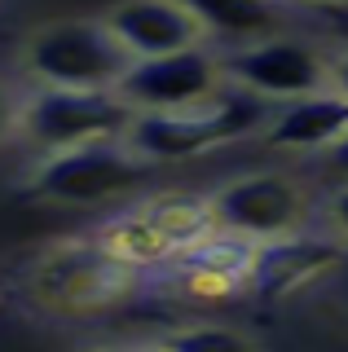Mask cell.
Returning a JSON list of instances; mask_svg holds the SVG:
<instances>
[{
    "instance_id": "obj_1",
    "label": "cell",
    "mask_w": 348,
    "mask_h": 352,
    "mask_svg": "<svg viewBox=\"0 0 348 352\" xmlns=\"http://www.w3.org/2000/svg\"><path fill=\"white\" fill-rule=\"evenodd\" d=\"M265 124V102L252 88H230L216 93L199 110H141L128 146L141 159H190L212 146H225L234 137H247Z\"/></svg>"
},
{
    "instance_id": "obj_2",
    "label": "cell",
    "mask_w": 348,
    "mask_h": 352,
    "mask_svg": "<svg viewBox=\"0 0 348 352\" xmlns=\"http://www.w3.org/2000/svg\"><path fill=\"white\" fill-rule=\"evenodd\" d=\"M133 62L106 22H58L27 44V71L49 88H119Z\"/></svg>"
},
{
    "instance_id": "obj_3",
    "label": "cell",
    "mask_w": 348,
    "mask_h": 352,
    "mask_svg": "<svg viewBox=\"0 0 348 352\" xmlns=\"http://www.w3.org/2000/svg\"><path fill=\"white\" fill-rule=\"evenodd\" d=\"M137 124V106L115 88H45L23 110V132L49 150H75L93 141L128 137Z\"/></svg>"
},
{
    "instance_id": "obj_4",
    "label": "cell",
    "mask_w": 348,
    "mask_h": 352,
    "mask_svg": "<svg viewBox=\"0 0 348 352\" xmlns=\"http://www.w3.org/2000/svg\"><path fill=\"white\" fill-rule=\"evenodd\" d=\"M146 181V159L119 141H93V146L58 150L36 172V194L58 203H102Z\"/></svg>"
},
{
    "instance_id": "obj_5",
    "label": "cell",
    "mask_w": 348,
    "mask_h": 352,
    "mask_svg": "<svg viewBox=\"0 0 348 352\" xmlns=\"http://www.w3.org/2000/svg\"><path fill=\"white\" fill-rule=\"evenodd\" d=\"M225 66L203 49L168 53V58L133 62V71L119 80L115 93L137 110H199L221 93Z\"/></svg>"
},
{
    "instance_id": "obj_6",
    "label": "cell",
    "mask_w": 348,
    "mask_h": 352,
    "mask_svg": "<svg viewBox=\"0 0 348 352\" xmlns=\"http://www.w3.org/2000/svg\"><path fill=\"white\" fill-rule=\"evenodd\" d=\"M212 216L221 229L243 238H287L304 220V194L287 176H243L212 198Z\"/></svg>"
},
{
    "instance_id": "obj_7",
    "label": "cell",
    "mask_w": 348,
    "mask_h": 352,
    "mask_svg": "<svg viewBox=\"0 0 348 352\" xmlns=\"http://www.w3.org/2000/svg\"><path fill=\"white\" fill-rule=\"evenodd\" d=\"M221 66L238 88H252L260 97H296V102L313 93H326V80H331V62H322L300 40L256 44V49L225 58Z\"/></svg>"
},
{
    "instance_id": "obj_8",
    "label": "cell",
    "mask_w": 348,
    "mask_h": 352,
    "mask_svg": "<svg viewBox=\"0 0 348 352\" xmlns=\"http://www.w3.org/2000/svg\"><path fill=\"white\" fill-rule=\"evenodd\" d=\"M133 278V264L102 247V242H84V247H67L49 256L36 269V291L58 308H93L115 300Z\"/></svg>"
},
{
    "instance_id": "obj_9",
    "label": "cell",
    "mask_w": 348,
    "mask_h": 352,
    "mask_svg": "<svg viewBox=\"0 0 348 352\" xmlns=\"http://www.w3.org/2000/svg\"><path fill=\"white\" fill-rule=\"evenodd\" d=\"M106 27L124 40V49L133 53L137 62L199 49V36L208 31L186 5H177V0H128V5H119L115 14L106 18Z\"/></svg>"
},
{
    "instance_id": "obj_10",
    "label": "cell",
    "mask_w": 348,
    "mask_h": 352,
    "mask_svg": "<svg viewBox=\"0 0 348 352\" xmlns=\"http://www.w3.org/2000/svg\"><path fill=\"white\" fill-rule=\"evenodd\" d=\"M260 242L230 234V229H216L203 242H194L190 251H181V273H186V291L216 300V295H230L238 286L252 282V264H256Z\"/></svg>"
},
{
    "instance_id": "obj_11",
    "label": "cell",
    "mask_w": 348,
    "mask_h": 352,
    "mask_svg": "<svg viewBox=\"0 0 348 352\" xmlns=\"http://www.w3.org/2000/svg\"><path fill=\"white\" fill-rule=\"evenodd\" d=\"M340 260V247L318 238H274L260 242L256 264H252V291L265 295V300H278V295L296 291V286L313 282L318 273H326L331 264Z\"/></svg>"
},
{
    "instance_id": "obj_12",
    "label": "cell",
    "mask_w": 348,
    "mask_h": 352,
    "mask_svg": "<svg viewBox=\"0 0 348 352\" xmlns=\"http://www.w3.org/2000/svg\"><path fill=\"white\" fill-rule=\"evenodd\" d=\"M340 137H348V97L344 93L300 97L296 106H287L274 124L265 128V141H269V146H287V150L335 146Z\"/></svg>"
},
{
    "instance_id": "obj_13",
    "label": "cell",
    "mask_w": 348,
    "mask_h": 352,
    "mask_svg": "<svg viewBox=\"0 0 348 352\" xmlns=\"http://www.w3.org/2000/svg\"><path fill=\"white\" fill-rule=\"evenodd\" d=\"M102 247L111 251V256H119L124 264H159L168 256H177V247H172L168 238L155 229V220H150L146 212H128L111 220V225L102 229Z\"/></svg>"
},
{
    "instance_id": "obj_14",
    "label": "cell",
    "mask_w": 348,
    "mask_h": 352,
    "mask_svg": "<svg viewBox=\"0 0 348 352\" xmlns=\"http://www.w3.org/2000/svg\"><path fill=\"white\" fill-rule=\"evenodd\" d=\"M177 5H186L203 27L230 31V36H265L278 22L265 0H177Z\"/></svg>"
},
{
    "instance_id": "obj_15",
    "label": "cell",
    "mask_w": 348,
    "mask_h": 352,
    "mask_svg": "<svg viewBox=\"0 0 348 352\" xmlns=\"http://www.w3.org/2000/svg\"><path fill=\"white\" fill-rule=\"evenodd\" d=\"M177 352H256L243 335L234 330H221V326H199V330H186V335L172 339Z\"/></svg>"
},
{
    "instance_id": "obj_16",
    "label": "cell",
    "mask_w": 348,
    "mask_h": 352,
    "mask_svg": "<svg viewBox=\"0 0 348 352\" xmlns=\"http://www.w3.org/2000/svg\"><path fill=\"white\" fill-rule=\"evenodd\" d=\"M23 110H27V106L18 102V97L9 93L5 84H0V141H5L14 128H23Z\"/></svg>"
},
{
    "instance_id": "obj_17",
    "label": "cell",
    "mask_w": 348,
    "mask_h": 352,
    "mask_svg": "<svg viewBox=\"0 0 348 352\" xmlns=\"http://www.w3.org/2000/svg\"><path fill=\"white\" fill-rule=\"evenodd\" d=\"M326 168L340 172V176H348V137H340L335 146H326Z\"/></svg>"
},
{
    "instance_id": "obj_18",
    "label": "cell",
    "mask_w": 348,
    "mask_h": 352,
    "mask_svg": "<svg viewBox=\"0 0 348 352\" xmlns=\"http://www.w3.org/2000/svg\"><path fill=\"white\" fill-rule=\"evenodd\" d=\"M331 80H335V93L348 97V53H340V58L331 62Z\"/></svg>"
},
{
    "instance_id": "obj_19",
    "label": "cell",
    "mask_w": 348,
    "mask_h": 352,
    "mask_svg": "<svg viewBox=\"0 0 348 352\" xmlns=\"http://www.w3.org/2000/svg\"><path fill=\"white\" fill-rule=\"evenodd\" d=\"M331 216H335V225L348 234V190H340L335 194V203H331Z\"/></svg>"
},
{
    "instance_id": "obj_20",
    "label": "cell",
    "mask_w": 348,
    "mask_h": 352,
    "mask_svg": "<svg viewBox=\"0 0 348 352\" xmlns=\"http://www.w3.org/2000/svg\"><path fill=\"white\" fill-rule=\"evenodd\" d=\"M331 18H335V27L348 36V5H340V9H331Z\"/></svg>"
},
{
    "instance_id": "obj_21",
    "label": "cell",
    "mask_w": 348,
    "mask_h": 352,
    "mask_svg": "<svg viewBox=\"0 0 348 352\" xmlns=\"http://www.w3.org/2000/svg\"><path fill=\"white\" fill-rule=\"evenodd\" d=\"M141 352H177L172 344H150V348H141Z\"/></svg>"
},
{
    "instance_id": "obj_22",
    "label": "cell",
    "mask_w": 348,
    "mask_h": 352,
    "mask_svg": "<svg viewBox=\"0 0 348 352\" xmlns=\"http://www.w3.org/2000/svg\"><path fill=\"white\" fill-rule=\"evenodd\" d=\"M313 5H326V9H340V5H348V0H313Z\"/></svg>"
},
{
    "instance_id": "obj_23",
    "label": "cell",
    "mask_w": 348,
    "mask_h": 352,
    "mask_svg": "<svg viewBox=\"0 0 348 352\" xmlns=\"http://www.w3.org/2000/svg\"><path fill=\"white\" fill-rule=\"evenodd\" d=\"M93 352H124V348H93Z\"/></svg>"
}]
</instances>
